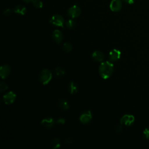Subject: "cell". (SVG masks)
I'll return each instance as SVG.
<instances>
[{"mask_svg":"<svg viewBox=\"0 0 149 149\" xmlns=\"http://www.w3.org/2000/svg\"><path fill=\"white\" fill-rule=\"evenodd\" d=\"M52 77V72L48 69H44L42 70L39 74L40 81L43 85L48 84L51 80Z\"/></svg>","mask_w":149,"mask_h":149,"instance_id":"obj_2","label":"cell"},{"mask_svg":"<svg viewBox=\"0 0 149 149\" xmlns=\"http://www.w3.org/2000/svg\"><path fill=\"white\" fill-rule=\"evenodd\" d=\"M49 23L54 26H56L58 27H61L63 28L65 20L63 17L62 16L56 14V15H53L51 17L49 20Z\"/></svg>","mask_w":149,"mask_h":149,"instance_id":"obj_3","label":"cell"},{"mask_svg":"<svg viewBox=\"0 0 149 149\" xmlns=\"http://www.w3.org/2000/svg\"><path fill=\"white\" fill-rule=\"evenodd\" d=\"M92 119V114L90 111H86L83 112L79 117V120L83 124L88 123Z\"/></svg>","mask_w":149,"mask_h":149,"instance_id":"obj_6","label":"cell"},{"mask_svg":"<svg viewBox=\"0 0 149 149\" xmlns=\"http://www.w3.org/2000/svg\"><path fill=\"white\" fill-rule=\"evenodd\" d=\"M122 1L129 4H133L135 0H122Z\"/></svg>","mask_w":149,"mask_h":149,"instance_id":"obj_28","label":"cell"},{"mask_svg":"<svg viewBox=\"0 0 149 149\" xmlns=\"http://www.w3.org/2000/svg\"><path fill=\"white\" fill-rule=\"evenodd\" d=\"M121 56V52L118 49H113L111 50L108 55V58L109 61L114 62L119 59Z\"/></svg>","mask_w":149,"mask_h":149,"instance_id":"obj_8","label":"cell"},{"mask_svg":"<svg viewBox=\"0 0 149 149\" xmlns=\"http://www.w3.org/2000/svg\"><path fill=\"white\" fill-rule=\"evenodd\" d=\"M51 146L53 149H57L61 147V140L59 138H55L51 141Z\"/></svg>","mask_w":149,"mask_h":149,"instance_id":"obj_17","label":"cell"},{"mask_svg":"<svg viewBox=\"0 0 149 149\" xmlns=\"http://www.w3.org/2000/svg\"><path fill=\"white\" fill-rule=\"evenodd\" d=\"M65 70L61 67H57L54 70V74L58 77L62 76L65 74Z\"/></svg>","mask_w":149,"mask_h":149,"instance_id":"obj_18","label":"cell"},{"mask_svg":"<svg viewBox=\"0 0 149 149\" xmlns=\"http://www.w3.org/2000/svg\"><path fill=\"white\" fill-rule=\"evenodd\" d=\"M23 1H24L25 2H26V3H29V2H31V1H33V0H23Z\"/></svg>","mask_w":149,"mask_h":149,"instance_id":"obj_29","label":"cell"},{"mask_svg":"<svg viewBox=\"0 0 149 149\" xmlns=\"http://www.w3.org/2000/svg\"><path fill=\"white\" fill-rule=\"evenodd\" d=\"M143 134L144 138L149 139V128L145 129L143 132Z\"/></svg>","mask_w":149,"mask_h":149,"instance_id":"obj_23","label":"cell"},{"mask_svg":"<svg viewBox=\"0 0 149 149\" xmlns=\"http://www.w3.org/2000/svg\"><path fill=\"white\" fill-rule=\"evenodd\" d=\"M68 14L72 18L77 17L81 14V9L78 6L73 5L69 9L68 11Z\"/></svg>","mask_w":149,"mask_h":149,"instance_id":"obj_7","label":"cell"},{"mask_svg":"<svg viewBox=\"0 0 149 149\" xmlns=\"http://www.w3.org/2000/svg\"><path fill=\"white\" fill-rule=\"evenodd\" d=\"M58 107L62 109V110H66L69 108V102L63 99L60 100L58 102Z\"/></svg>","mask_w":149,"mask_h":149,"instance_id":"obj_15","label":"cell"},{"mask_svg":"<svg viewBox=\"0 0 149 149\" xmlns=\"http://www.w3.org/2000/svg\"><path fill=\"white\" fill-rule=\"evenodd\" d=\"M13 12V10H12V9H6L5 10L3 11V15H6V16H9V15H10L12 14V13Z\"/></svg>","mask_w":149,"mask_h":149,"instance_id":"obj_25","label":"cell"},{"mask_svg":"<svg viewBox=\"0 0 149 149\" xmlns=\"http://www.w3.org/2000/svg\"><path fill=\"white\" fill-rule=\"evenodd\" d=\"M65 26L67 28H68L69 29H72L76 26V23L72 19H70V20H68L65 23Z\"/></svg>","mask_w":149,"mask_h":149,"instance_id":"obj_19","label":"cell"},{"mask_svg":"<svg viewBox=\"0 0 149 149\" xmlns=\"http://www.w3.org/2000/svg\"><path fill=\"white\" fill-rule=\"evenodd\" d=\"M92 58L97 62H103L105 59V55L100 51H95L92 54Z\"/></svg>","mask_w":149,"mask_h":149,"instance_id":"obj_13","label":"cell"},{"mask_svg":"<svg viewBox=\"0 0 149 149\" xmlns=\"http://www.w3.org/2000/svg\"><path fill=\"white\" fill-rule=\"evenodd\" d=\"M65 143L67 144V145H70L72 144V143H73L74 142V139L73 138H71V137H69L68 139H66L65 141Z\"/></svg>","mask_w":149,"mask_h":149,"instance_id":"obj_24","label":"cell"},{"mask_svg":"<svg viewBox=\"0 0 149 149\" xmlns=\"http://www.w3.org/2000/svg\"><path fill=\"white\" fill-rule=\"evenodd\" d=\"M52 37L53 40L58 44L61 43L63 40L62 33L59 30H55L53 31L52 34Z\"/></svg>","mask_w":149,"mask_h":149,"instance_id":"obj_12","label":"cell"},{"mask_svg":"<svg viewBox=\"0 0 149 149\" xmlns=\"http://www.w3.org/2000/svg\"><path fill=\"white\" fill-rule=\"evenodd\" d=\"M13 12L15 13L23 15L26 13L27 9L24 6L22 5H17L16 6H15V8L13 9Z\"/></svg>","mask_w":149,"mask_h":149,"instance_id":"obj_14","label":"cell"},{"mask_svg":"<svg viewBox=\"0 0 149 149\" xmlns=\"http://www.w3.org/2000/svg\"><path fill=\"white\" fill-rule=\"evenodd\" d=\"M113 71V65L110 61L102 62L98 68L100 76L103 79H107L111 77Z\"/></svg>","mask_w":149,"mask_h":149,"instance_id":"obj_1","label":"cell"},{"mask_svg":"<svg viewBox=\"0 0 149 149\" xmlns=\"http://www.w3.org/2000/svg\"><path fill=\"white\" fill-rule=\"evenodd\" d=\"M68 90L71 94L76 93L78 91V87L77 84L74 81H70L68 84Z\"/></svg>","mask_w":149,"mask_h":149,"instance_id":"obj_16","label":"cell"},{"mask_svg":"<svg viewBox=\"0 0 149 149\" xmlns=\"http://www.w3.org/2000/svg\"><path fill=\"white\" fill-rule=\"evenodd\" d=\"M10 73V67L8 65H3L0 68V76L2 79L9 76Z\"/></svg>","mask_w":149,"mask_h":149,"instance_id":"obj_9","label":"cell"},{"mask_svg":"<svg viewBox=\"0 0 149 149\" xmlns=\"http://www.w3.org/2000/svg\"><path fill=\"white\" fill-rule=\"evenodd\" d=\"M63 49L66 52H69L72 49V45L70 43L65 42L63 45Z\"/></svg>","mask_w":149,"mask_h":149,"instance_id":"obj_20","label":"cell"},{"mask_svg":"<svg viewBox=\"0 0 149 149\" xmlns=\"http://www.w3.org/2000/svg\"><path fill=\"white\" fill-rule=\"evenodd\" d=\"M121 0H112L109 5L110 9L113 12H118L122 8Z\"/></svg>","mask_w":149,"mask_h":149,"instance_id":"obj_10","label":"cell"},{"mask_svg":"<svg viewBox=\"0 0 149 149\" xmlns=\"http://www.w3.org/2000/svg\"><path fill=\"white\" fill-rule=\"evenodd\" d=\"M16 98V94L10 91L3 95V101L6 105L12 104Z\"/></svg>","mask_w":149,"mask_h":149,"instance_id":"obj_4","label":"cell"},{"mask_svg":"<svg viewBox=\"0 0 149 149\" xmlns=\"http://www.w3.org/2000/svg\"><path fill=\"white\" fill-rule=\"evenodd\" d=\"M33 5L36 8H41L43 6L42 1H41L40 0H33Z\"/></svg>","mask_w":149,"mask_h":149,"instance_id":"obj_21","label":"cell"},{"mask_svg":"<svg viewBox=\"0 0 149 149\" xmlns=\"http://www.w3.org/2000/svg\"><path fill=\"white\" fill-rule=\"evenodd\" d=\"M8 88V84L3 81H1L0 83V91L1 93H3L6 91Z\"/></svg>","mask_w":149,"mask_h":149,"instance_id":"obj_22","label":"cell"},{"mask_svg":"<svg viewBox=\"0 0 149 149\" xmlns=\"http://www.w3.org/2000/svg\"><path fill=\"white\" fill-rule=\"evenodd\" d=\"M55 123L54 119L51 117H47L42 119L41 121V125L45 128L52 127Z\"/></svg>","mask_w":149,"mask_h":149,"instance_id":"obj_11","label":"cell"},{"mask_svg":"<svg viewBox=\"0 0 149 149\" xmlns=\"http://www.w3.org/2000/svg\"><path fill=\"white\" fill-rule=\"evenodd\" d=\"M115 130L116 133H120L122 130V126L121 125H118V126H116L115 129Z\"/></svg>","mask_w":149,"mask_h":149,"instance_id":"obj_26","label":"cell"},{"mask_svg":"<svg viewBox=\"0 0 149 149\" xmlns=\"http://www.w3.org/2000/svg\"><path fill=\"white\" fill-rule=\"evenodd\" d=\"M66 122V120L64 119V118H59L56 121V123H58V124H61V125H63Z\"/></svg>","mask_w":149,"mask_h":149,"instance_id":"obj_27","label":"cell"},{"mask_svg":"<svg viewBox=\"0 0 149 149\" xmlns=\"http://www.w3.org/2000/svg\"><path fill=\"white\" fill-rule=\"evenodd\" d=\"M134 121V116L130 114L124 115L120 120V123L122 125L130 126Z\"/></svg>","mask_w":149,"mask_h":149,"instance_id":"obj_5","label":"cell"}]
</instances>
